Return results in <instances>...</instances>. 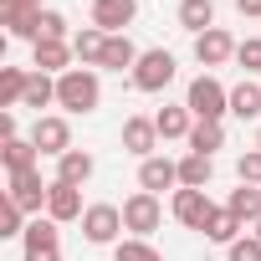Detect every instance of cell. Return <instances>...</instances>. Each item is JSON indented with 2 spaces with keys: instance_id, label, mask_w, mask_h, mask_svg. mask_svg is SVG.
Returning <instances> with one entry per match:
<instances>
[{
  "instance_id": "cell-31",
  "label": "cell",
  "mask_w": 261,
  "mask_h": 261,
  "mask_svg": "<svg viewBox=\"0 0 261 261\" xmlns=\"http://www.w3.org/2000/svg\"><path fill=\"white\" fill-rule=\"evenodd\" d=\"M113 261H164L149 241H118L113 246Z\"/></svg>"
},
{
  "instance_id": "cell-15",
  "label": "cell",
  "mask_w": 261,
  "mask_h": 261,
  "mask_svg": "<svg viewBox=\"0 0 261 261\" xmlns=\"http://www.w3.org/2000/svg\"><path fill=\"white\" fill-rule=\"evenodd\" d=\"M139 185H144L149 195L174 190V185H179V164H174V159H164V154H154V159H144V164H139Z\"/></svg>"
},
{
  "instance_id": "cell-37",
  "label": "cell",
  "mask_w": 261,
  "mask_h": 261,
  "mask_svg": "<svg viewBox=\"0 0 261 261\" xmlns=\"http://www.w3.org/2000/svg\"><path fill=\"white\" fill-rule=\"evenodd\" d=\"M236 11L241 16H261V0H236Z\"/></svg>"
},
{
  "instance_id": "cell-7",
  "label": "cell",
  "mask_w": 261,
  "mask_h": 261,
  "mask_svg": "<svg viewBox=\"0 0 261 261\" xmlns=\"http://www.w3.org/2000/svg\"><path fill=\"white\" fill-rule=\"evenodd\" d=\"M118 230H123V205H87V215H82V236H87L92 246L118 241Z\"/></svg>"
},
{
  "instance_id": "cell-36",
  "label": "cell",
  "mask_w": 261,
  "mask_h": 261,
  "mask_svg": "<svg viewBox=\"0 0 261 261\" xmlns=\"http://www.w3.org/2000/svg\"><path fill=\"white\" fill-rule=\"evenodd\" d=\"M16 139V113H0V144Z\"/></svg>"
},
{
  "instance_id": "cell-21",
  "label": "cell",
  "mask_w": 261,
  "mask_h": 261,
  "mask_svg": "<svg viewBox=\"0 0 261 261\" xmlns=\"http://www.w3.org/2000/svg\"><path fill=\"white\" fill-rule=\"evenodd\" d=\"M179 26L195 31V36H205L215 26V0H179Z\"/></svg>"
},
{
  "instance_id": "cell-27",
  "label": "cell",
  "mask_w": 261,
  "mask_h": 261,
  "mask_svg": "<svg viewBox=\"0 0 261 261\" xmlns=\"http://www.w3.org/2000/svg\"><path fill=\"white\" fill-rule=\"evenodd\" d=\"M46 102H57V82L46 77V72H31V82H26V97H21V108H36V118H41V108Z\"/></svg>"
},
{
  "instance_id": "cell-4",
  "label": "cell",
  "mask_w": 261,
  "mask_h": 261,
  "mask_svg": "<svg viewBox=\"0 0 261 261\" xmlns=\"http://www.w3.org/2000/svg\"><path fill=\"white\" fill-rule=\"evenodd\" d=\"M169 82H174V57H169L164 46L144 51L139 67H134V87H139V92H164Z\"/></svg>"
},
{
  "instance_id": "cell-29",
  "label": "cell",
  "mask_w": 261,
  "mask_h": 261,
  "mask_svg": "<svg viewBox=\"0 0 261 261\" xmlns=\"http://www.w3.org/2000/svg\"><path fill=\"white\" fill-rule=\"evenodd\" d=\"M230 113H236V118H261V87H256V82L230 87Z\"/></svg>"
},
{
  "instance_id": "cell-8",
  "label": "cell",
  "mask_w": 261,
  "mask_h": 261,
  "mask_svg": "<svg viewBox=\"0 0 261 261\" xmlns=\"http://www.w3.org/2000/svg\"><path fill=\"white\" fill-rule=\"evenodd\" d=\"M31 144H36L41 154L62 159V154L72 149V123H67V118H51V113H41V118H36V128H31Z\"/></svg>"
},
{
  "instance_id": "cell-6",
  "label": "cell",
  "mask_w": 261,
  "mask_h": 261,
  "mask_svg": "<svg viewBox=\"0 0 261 261\" xmlns=\"http://www.w3.org/2000/svg\"><path fill=\"white\" fill-rule=\"evenodd\" d=\"M134 16H139V0H92V26L108 36H128Z\"/></svg>"
},
{
  "instance_id": "cell-13",
  "label": "cell",
  "mask_w": 261,
  "mask_h": 261,
  "mask_svg": "<svg viewBox=\"0 0 261 261\" xmlns=\"http://www.w3.org/2000/svg\"><path fill=\"white\" fill-rule=\"evenodd\" d=\"M6 195H11V200H16L21 210H41L51 190H41V169H16V174H11V190H6Z\"/></svg>"
},
{
  "instance_id": "cell-3",
  "label": "cell",
  "mask_w": 261,
  "mask_h": 261,
  "mask_svg": "<svg viewBox=\"0 0 261 261\" xmlns=\"http://www.w3.org/2000/svg\"><path fill=\"white\" fill-rule=\"evenodd\" d=\"M159 220H164L159 195L139 190V195H128V200H123V230H134V241H149V236L159 230Z\"/></svg>"
},
{
  "instance_id": "cell-39",
  "label": "cell",
  "mask_w": 261,
  "mask_h": 261,
  "mask_svg": "<svg viewBox=\"0 0 261 261\" xmlns=\"http://www.w3.org/2000/svg\"><path fill=\"white\" fill-rule=\"evenodd\" d=\"M251 236H256V241H261V220H256V225H251Z\"/></svg>"
},
{
  "instance_id": "cell-11",
  "label": "cell",
  "mask_w": 261,
  "mask_h": 261,
  "mask_svg": "<svg viewBox=\"0 0 261 261\" xmlns=\"http://www.w3.org/2000/svg\"><path fill=\"white\" fill-rule=\"evenodd\" d=\"M46 190H51V195H46V215H51L57 225H62V220H82V215H87V210H82V190H77V185L51 179Z\"/></svg>"
},
{
  "instance_id": "cell-10",
  "label": "cell",
  "mask_w": 261,
  "mask_h": 261,
  "mask_svg": "<svg viewBox=\"0 0 261 261\" xmlns=\"http://www.w3.org/2000/svg\"><path fill=\"white\" fill-rule=\"evenodd\" d=\"M169 210H174V220H179V225L205 230V220H210V210H215V205H210V195H205V190H174V205H169Z\"/></svg>"
},
{
  "instance_id": "cell-35",
  "label": "cell",
  "mask_w": 261,
  "mask_h": 261,
  "mask_svg": "<svg viewBox=\"0 0 261 261\" xmlns=\"http://www.w3.org/2000/svg\"><path fill=\"white\" fill-rule=\"evenodd\" d=\"M236 62H241L246 72H261V36H251V41H241V46H236Z\"/></svg>"
},
{
  "instance_id": "cell-26",
  "label": "cell",
  "mask_w": 261,
  "mask_h": 261,
  "mask_svg": "<svg viewBox=\"0 0 261 261\" xmlns=\"http://www.w3.org/2000/svg\"><path fill=\"white\" fill-rule=\"evenodd\" d=\"M26 82H31V72H21V67H6L0 72V108H21V97H26Z\"/></svg>"
},
{
  "instance_id": "cell-17",
  "label": "cell",
  "mask_w": 261,
  "mask_h": 261,
  "mask_svg": "<svg viewBox=\"0 0 261 261\" xmlns=\"http://www.w3.org/2000/svg\"><path fill=\"white\" fill-rule=\"evenodd\" d=\"M72 51H77V62H82V67H102V51H108V31H97V26H82V31L72 36Z\"/></svg>"
},
{
  "instance_id": "cell-2",
  "label": "cell",
  "mask_w": 261,
  "mask_h": 261,
  "mask_svg": "<svg viewBox=\"0 0 261 261\" xmlns=\"http://www.w3.org/2000/svg\"><path fill=\"white\" fill-rule=\"evenodd\" d=\"M185 108L195 113V123H220L225 113H230V92L205 72V77H195L190 82V92H185Z\"/></svg>"
},
{
  "instance_id": "cell-28",
  "label": "cell",
  "mask_w": 261,
  "mask_h": 261,
  "mask_svg": "<svg viewBox=\"0 0 261 261\" xmlns=\"http://www.w3.org/2000/svg\"><path fill=\"white\" fill-rule=\"evenodd\" d=\"M220 144H225V128H220V123H195V128H190V154H205V159H210Z\"/></svg>"
},
{
  "instance_id": "cell-9",
  "label": "cell",
  "mask_w": 261,
  "mask_h": 261,
  "mask_svg": "<svg viewBox=\"0 0 261 261\" xmlns=\"http://www.w3.org/2000/svg\"><path fill=\"white\" fill-rule=\"evenodd\" d=\"M230 57H236V41H230L225 26H210L205 36H195V62L200 67H225Z\"/></svg>"
},
{
  "instance_id": "cell-20",
  "label": "cell",
  "mask_w": 261,
  "mask_h": 261,
  "mask_svg": "<svg viewBox=\"0 0 261 261\" xmlns=\"http://www.w3.org/2000/svg\"><path fill=\"white\" fill-rule=\"evenodd\" d=\"M225 210H230L241 225H256V220H261V190H256V185H241V190H230Z\"/></svg>"
},
{
  "instance_id": "cell-24",
  "label": "cell",
  "mask_w": 261,
  "mask_h": 261,
  "mask_svg": "<svg viewBox=\"0 0 261 261\" xmlns=\"http://www.w3.org/2000/svg\"><path fill=\"white\" fill-rule=\"evenodd\" d=\"M36 144L31 139H11V144H0V164H6V174H16V169H36Z\"/></svg>"
},
{
  "instance_id": "cell-30",
  "label": "cell",
  "mask_w": 261,
  "mask_h": 261,
  "mask_svg": "<svg viewBox=\"0 0 261 261\" xmlns=\"http://www.w3.org/2000/svg\"><path fill=\"white\" fill-rule=\"evenodd\" d=\"M0 236H6V241H11V236H26V210H21L11 195H0Z\"/></svg>"
},
{
  "instance_id": "cell-18",
  "label": "cell",
  "mask_w": 261,
  "mask_h": 261,
  "mask_svg": "<svg viewBox=\"0 0 261 261\" xmlns=\"http://www.w3.org/2000/svg\"><path fill=\"white\" fill-rule=\"evenodd\" d=\"M72 57H77L72 41H36V72H46V77H51V72H57V77L72 72V67H67Z\"/></svg>"
},
{
  "instance_id": "cell-5",
  "label": "cell",
  "mask_w": 261,
  "mask_h": 261,
  "mask_svg": "<svg viewBox=\"0 0 261 261\" xmlns=\"http://www.w3.org/2000/svg\"><path fill=\"white\" fill-rule=\"evenodd\" d=\"M21 246H26V261H62V236H57V220L46 215H36L31 225H26V236H21Z\"/></svg>"
},
{
  "instance_id": "cell-34",
  "label": "cell",
  "mask_w": 261,
  "mask_h": 261,
  "mask_svg": "<svg viewBox=\"0 0 261 261\" xmlns=\"http://www.w3.org/2000/svg\"><path fill=\"white\" fill-rule=\"evenodd\" d=\"M225 261H261V241L256 236H241L236 246H225Z\"/></svg>"
},
{
  "instance_id": "cell-16",
  "label": "cell",
  "mask_w": 261,
  "mask_h": 261,
  "mask_svg": "<svg viewBox=\"0 0 261 261\" xmlns=\"http://www.w3.org/2000/svg\"><path fill=\"white\" fill-rule=\"evenodd\" d=\"M92 169H97V164H92L87 149H67V154L57 159V179H62V185H77V190L92 179Z\"/></svg>"
},
{
  "instance_id": "cell-12",
  "label": "cell",
  "mask_w": 261,
  "mask_h": 261,
  "mask_svg": "<svg viewBox=\"0 0 261 261\" xmlns=\"http://www.w3.org/2000/svg\"><path fill=\"white\" fill-rule=\"evenodd\" d=\"M0 26H6L11 36H26V41H36V36H41V11L21 6V0H0Z\"/></svg>"
},
{
  "instance_id": "cell-32",
  "label": "cell",
  "mask_w": 261,
  "mask_h": 261,
  "mask_svg": "<svg viewBox=\"0 0 261 261\" xmlns=\"http://www.w3.org/2000/svg\"><path fill=\"white\" fill-rule=\"evenodd\" d=\"M36 41H67V16L62 11H41V36Z\"/></svg>"
},
{
  "instance_id": "cell-38",
  "label": "cell",
  "mask_w": 261,
  "mask_h": 261,
  "mask_svg": "<svg viewBox=\"0 0 261 261\" xmlns=\"http://www.w3.org/2000/svg\"><path fill=\"white\" fill-rule=\"evenodd\" d=\"M21 6H31V11H41V0H21Z\"/></svg>"
},
{
  "instance_id": "cell-1",
  "label": "cell",
  "mask_w": 261,
  "mask_h": 261,
  "mask_svg": "<svg viewBox=\"0 0 261 261\" xmlns=\"http://www.w3.org/2000/svg\"><path fill=\"white\" fill-rule=\"evenodd\" d=\"M57 102H62L67 113H92V108L102 102V82H97V72H92V67H72V72H62V77H57Z\"/></svg>"
},
{
  "instance_id": "cell-25",
  "label": "cell",
  "mask_w": 261,
  "mask_h": 261,
  "mask_svg": "<svg viewBox=\"0 0 261 261\" xmlns=\"http://www.w3.org/2000/svg\"><path fill=\"white\" fill-rule=\"evenodd\" d=\"M139 46L134 41H128V36H108V51H102V67L108 72H123V67H139Z\"/></svg>"
},
{
  "instance_id": "cell-33",
  "label": "cell",
  "mask_w": 261,
  "mask_h": 261,
  "mask_svg": "<svg viewBox=\"0 0 261 261\" xmlns=\"http://www.w3.org/2000/svg\"><path fill=\"white\" fill-rule=\"evenodd\" d=\"M236 179L241 185H261V149H251V154L236 159Z\"/></svg>"
},
{
  "instance_id": "cell-19",
  "label": "cell",
  "mask_w": 261,
  "mask_h": 261,
  "mask_svg": "<svg viewBox=\"0 0 261 261\" xmlns=\"http://www.w3.org/2000/svg\"><path fill=\"white\" fill-rule=\"evenodd\" d=\"M205 241H215V246H236V241H241V220H236L225 205H215L210 220H205Z\"/></svg>"
},
{
  "instance_id": "cell-40",
  "label": "cell",
  "mask_w": 261,
  "mask_h": 261,
  "mask_svg": "<svg viewBox=\"0 0 261 261\" xmlns=\"http://www.w3.org/2000/svg\"><path fill=\"white\" fill-rule=\"evenodd\" d=\"M256 149H261V134H256Z\"/></svg>"
},
{
  "instance_id": "cell-23",
  "label": "cell",
  "mask_w": 261,
  "mask_h": 261,
  "mask_svg": "<svg viewBox=\"0 0 261 261\" xmlns=\"http://www.w3.org/2000/svg\"><path fill=\"white\" fill-rule=\"evenodd\" d=\"M154 123H159V139H190L195 113H190V108H159Z\"/></svg>"
},
{
  "instance_id": "cell-14",
  "label": "cell",
  "mask_w": 261,
  "mask_h": 261,
  "mask_svg": "<svg viewBox=\"0 0 261 261\" xmlns=\"http://www.w3.org/2000/svg\"><path fill=\"white\" fill-rule=\"evenodd\" d=\"M154 144H159V123H154V118H128V123H123V149H128V154L154 159Z\"/></svg>"
},
{
  "instance_id": "cell-22",
  "label": "cell",
  "mask_w": 261,
  "mask_h": 261,
  "mask_svg": "<svg viewBox=\"0 0 261 261\" xmlns=\"http://www.w3.org/2000/svg\"><path fill=\"white\" fill-rule=\"evenodd\" d=\"M210 174H215V159H205V154H185L179 159V190H205Z\"/></svg>"
}]
</instances>
